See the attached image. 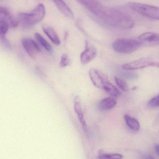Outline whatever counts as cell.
Returning a JSON list of instances; mask_svg holds the SVG:
<instances>
[{
  "instance_id": "19",
  "label": "cell",
  "mask_w": 159,
  "mask_h": 159,
  "mask_svg": "<svg viewBox=\"0 0 159 159\" xmlns=\"http://www.w3.org/2000/svg\"><path fill=\"white\" fill-rule=\"evenodd\" d=\"M115 80L116 84L121 90L124 92L129 91V86L124 80L118 77H115Z\"/></svg>"
},
{
  "instance_id": "23",
  "label": "cell",
  "mask_w": 159,
  "mask_h": 159,
  "mask_svg": "<svg viewBox=\"0 0 159 159\" xmlns=\"http://www.w3.org/2000/svg\"><path fill=\"white\" fill-rule=\"evenodd\" d=\"M121 75L124 78L129 80H135L138 78L137 74L133 72H123L121 73Z\"/></svg>"
},
{
  "instance_id": "2",
  "label": "cell",
  "mask_w": 159,
  "mask_h": 159,
  "mask_svg": "<svg viewBox=\"0 0 159 159\" xmlns=\"http://www.w3.org/2000/svg\"><path fill=\"white\" fill-rule=\"evenodd\" d=\"M45 13L44 6L43 4H39L30 13L19 14L17 20L19 24L23 28H30L42 21Z\"/></svg>"
},
{
  "instance_id": "6",
  "label": "cell",
  "mask_w": 159,
  "mask_h": 159,
  "mask_svg": "<svg viewBox=\"0 0 159 159\" xmlns=\"http://www.w3.org/2000/svg\"><path fill=\"white\" fill-rule=\"evenodd\" d=\"M97 48L88 41L85 42V50L80 55V61L83 65H86L93 60L97 56Z\"/></svg>"
},
{
  "instance_id": "9",
  "label": "cell",
  "mask_w": 159,
  "mask_h": 159,
  "mask_svg": "<svg viewBox=\"0 0 159 159\" xmlns=\"http://www.w3.org/2000/svg\"><path fill=\"white\" fill-rule=\"evenodd\" d=\"M74 107L75 111L77 115V118L79 122H80L83 130L85 133H88V126L84 118L79 95H76L74 101Z\"/></svg>"
},
{
  "instance_id": "1",
  "label": "cell",
  "mask_w": 159,
  "mask_h": 159,
  "mask_svg": "<svg viewBox=\"0 0 159 159\" xmlns=\"http://www.w3.org/2000/svg\"><path fill=\"white\" fill-rule=\"evenodd\" d=\"M88 10L113 27L124 30H129L134 27V21L129 16L116 8L104 6L97 0L93 2Z\"/></svg>"
},
{
  "instance_id": "14",
  "label": "cell",
  "mask_w": 159,
  "mask_h": 159,
  "mask_svg": "<svg viewBox=\"0 0 159 159\" xmlns=\"http://www.w3.org/2000/svg\"><path fill=\"white\" fill-rule=\"evenodd\" d=\"M43 30L48 37L51 40L52 43L56 46H59L61 44L60 39L55 30L48 25H44Z\"/></svg>"
},
{
  "instance_id": "7",
  "label": "cell",
  "mask_w": 159,
  "mask_h": 159,
  "mask_svg": "<svg viewBox=\"0 0 159 159\" xmlns=\"http://www.w3.org/2000/svg\"><path fill=\"white\" fill-rule=\"evenodd\" d=\"M89 74L93 85L99 89H102L105 82L108 81L107 76L96 69L93 68L90 69Z\"/></svg>"
},
{
  "instance_id": "12",
  "label": "cell",
  "mask_w": 159,
  "mask_h": 159,
  "mask_svg": "<svg viewBox=\"0 0 159 159\" xmlns=\"http://www.w3.org/2000/svg\"><path fill=\"white\" fill-rule=\"evenodd\" d=\"M9 28L10 27L7 22L0 20V42L7 48L10 49L11 45L6 37Z\"/></svg>"
},
{
  "instance_id": "13",
  "label": "cell",
  "mask_w": 159,
  "mask_h": 159,
  "mask_svg": "<svg viewBox=\"0 0 159 159\" xmlns=\"http://www.w3.org/2000/svg\"><path fill=\"white\" fill-rule=\"evenodd\" d=\"M117 104V101L114 97H108L100 101L98 107L102 111L109 110L114 108Z\"/></svg>"
},
{
  "instance_id": "21",
  "label": "cell",
  "mask_w": 159,
  "mask_h": 159,
  "mask_svg": "<svg viewBox=\"0 0 159 159\" xmlns=\"http://www.w3.org/2000/svg\"><path fill=\"white\" fill-rule=\"evenodd\" d=\"M147 106L150 108H156L159 107V94L149 100Z\"/></svg>"
},
{
  "instance_id": "25",
  "label": "cell",
  "mask_w": 159,
  "mask_h": 159,
  "mask_svg": "<svg viewBox=\"0 0 159 159\" xmlns=\"http://www.w3.org/2000/svg\"><path fill=\"white\" fill-rule=\"evenodd\" d=\"M155 149H156V151H157L158 155L159 156V144L157 145L156 146V147H155Z\"/></svg>"
},
{
  "instance_id": "3",
  "label": "cell",
  "mask_w": 159,
  "mask_h": 159,
  "mask_svg": "<svg viewBox=\"0 0 159 159\" xmlns=\"http://www.w3.org/2000/svg\"><path fill=\"white\" fill-rule=\"evenodd\" d=\"M142 45L138 39L129 38H120L113 43V48L119 53L130 54L133 53Z\"/></svg>"
},
{
  "instance_id": "26",
  "label": "cell",
  "mask_w": 159,
  "mask_h": 159,
  "mask_svg": "<svg viewBox=\"0 0 159 159\" xmlns=\"http://www.w3.org/2000/svg\"><path fill=\"white\" fill-rule=\"evenodd\" d=\"M0 1H1V0H0Z\"/></svg>"
},
{
  "instance_id": "20",
  "label": "cell",
  "mask_w": 159,
  "mask_h": 159,
  "mask_svg": "<svg viewBox=\"0 0 159 159\" xmlns=\"http://www.w3.org/2000/svg\"><path fill=\"white\" fill-rule=\"evenodd\" d=\"M99 159H122V155L120 154H102L99 155Z\"/></svg>"
},
{
  "instance_id": "11",
  "label": "cell",
  "mask_w": 159,
  "mask_h": 159,
  "mask_svg": "<svg viewBox=\"0 0 159 159\" xmlns=\"http://www.w3.org/2000/svg\"><path fill=\"white\" fill-rule=\"evenodd\" d=\"M0 20L7 22L11 28H16L19 24L17 20L13 16L7 8L4 7L0 6Z\"/></svg>"
},
{
  "instance_id": "17",
  "label": "cell",
  "mask_w": 159,
  "mask_h": 159,
  "mask_svg": "<svg viewBox=\"0 0 159 159\" xmlns=\"http://www.w3.org/2000/svg\"><path fill=\"white\" fill-rule=\"evenodd\" d=\"M124 118L126 124L130 129L134 131H138L140 130V123L137 120L127 115H125Z\"/></svg>"
},
{
  "instance_id": "24",
  "label": "cell",
  "mask_w": 159,
  "mask_h": 159,
  "mask_svg": "<svg viewBox=\"0 0 159 159\" xmlns=\"http://www.w3.org/2000/svg\"><path fill=\"white\" fill-rule=\"evenodd\" d=\"M140 159H155L153 156L148 154H143L140 157Z\"/></svg>"
},
{
  "instance_id": "15",
  "label": "cell",
  "mask_w": 159,
  "mask_h": 159,
  "mask_svg": "<svg viewBox=\"0 0 159 159\" xmlns=\"http://www.w3.org/2000/svg\"><path fill=\"white\" fill-rule=\"evenodd\" d=\"M61 12L68 17L73 18L74 14L63 0H52Z\"/></svg>"
},
{
  "instance_id": "8",
  "label": "cell",
  "mask_w": 159,
  "mask_h": 159,
  "mask_svg": "<svg viewBox=\"0 0 159 159\" xmlns=\"http://www.w3.org/2000/svg\"><path fill=\"white\" fill-rule=\"evenodd\" d=\"M21 43L28 55L33 59L37 57L41 51V48L36 42L30 38H25L21 41Z\"/></svg>"
},
{
  "instance_id": "18",
  "label": "cell",
  "mask_w": 159,
  "mask_h": 159,
  "mask_svg": "<svg viewBox=\"0 0 159 159\" xmlns=\"http://www.w3.org/2000/svg\"><path fill=\"white\" fill-rule=\"evenodd\" d=\"M34 36L36 38V40L38 41V43L49 53H52L53 52V49L51 45L40 34L38 33H36L34 34Z\"/></svg>"
},
{
  "instance_id": "5",
  "label": "cell",
  "mask_w": 159,
  "mask_h": 159,
  "mask_svg": "<svg viewBox=\"0 0 159 159\" xmlns=\"http://www.w3.org/2000/svg\"><path fill=\"white\" fill-rule=\"evenodd\" d=\"M149 67L159 68V62L152 61L147 58L141 59L122 65L123 70L127 71L134 70Z\"/></svg>"
},
{
  "instance_id": "10",
  "label": "cell",
  "mask_w": 159,
  "mask_h": 159,
  "mask_svg": "<svg viewBox=\"0 0 159 159\" xmlns=\"http://www.w3.org/2000/svg\"><path fill=\"white\" fill-rule=\"evenodd\" d=\"M138 40L142 45H159V34L148 32L141 34L138 37Z\"/></svg>"
},
{
  "instance_id": "22",
  "label": "cell",
  "mask_w": 159,
  "mask_h": 159,
  "mask_svg": "<svg viewBox=\"0 0 159 159\" xmlns=\"http://www.w3.org/2000/svg\"><path fill=\"white\" fill-rule=\"evenodd\" d=\"M70 60L68 55L67 54H63L61 56V58L60 66L61 68H65L70 64Z\"/></svg>"
},
{
  "instance_id": "16",
  "label": "cell",
  "mask_w": 159,
  "mask_h": 159,
  "mask_svg": "<svg viewBox=\"0 0 159 159\" xmlns=\"http://www.w3.org/2000/svg\"><path fill=\"white\" fill-rule=\"evenodd\" d=\"M102 89L112 97H117L121 94L118 89L108 80L105 82Z\"/></svg>"
},
{
  "instance_id": "4",
  "label": "cell",
  "mask_w": 159,
  "mask_h": 159,
  "mask_svg": "<svg viewBox=\"0 0 159 159\" xmlns=\"http://www.w3.org/2000/svg\"><path fill=\"white\" fill-rule=\"evenodd\" d=\"M129 7L136 13L149 18L159 20V7L138 2L128 3Z\"/></svg>"
}]
</instances>
